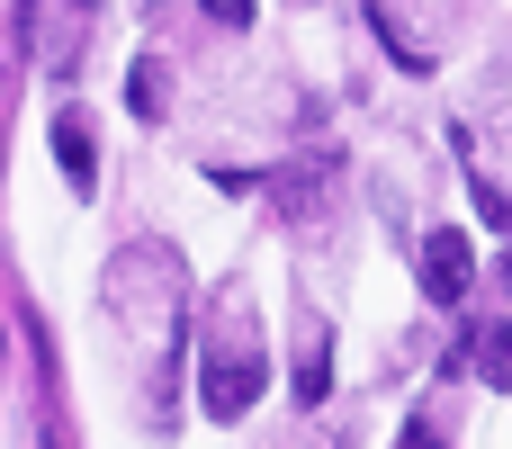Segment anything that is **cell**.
Listing matches in <instances>:
<instances>
[{
    "instance_id": "277c9868",
    "label": "cell",
    "mask_w": 512,
    "mask_h": 449,
    "mask_svg": "<svg viewBox=\"0 0 512 449\" xmlns=\"http://www.w3.org/2000/svg\"><path fill=\"white\" fill-rule=\"evenodd\" d=\"M207 9H216L225 27H243V18H252V0H207Z\"/></svg>"
},
{
    "instance_id": "3957f363",
    "label": "cell",
    "mask_w": 512,
    "mask_h": 449,
    "mask_svg": "<svg viewBox=\"0 0 512 449\" xmlns=\"http://www.w3.org/2000/svg\"><path fill=\"white\" fill-rule=\"evenodd\" d=\"M486 378L512 387V333H486Z\"/></svg>"
},
{
    "instance_id": "6da1fadb",
    "label": "cell",
    "mask_w": 512,
    "mask_h": 449,
    "mask_svg": "<svg viewBox=\"0 0 512 449\" xmlns=\"http://www.w3.org/2000/svg\"><path fill=\"white\" fill-rule=\"evenodd\" d=\"M423 279H432V297H459V288H468V243H459L450 225L423 243Z\"/></svg>"
},
{
    "instance_id": "7a4b0ae2",
    "label": "cell",
    "mask_w": 512,
    "mask_h": 449,
    "mask_svg": "<svg viewBox=\"0 0 512 449\" xmlns=\"http://www.w3.org/2000/svg\"><path fill=\"white\" fill-rule=\"evenodd\" d=\"M54 144H63V171H72V189H90V126H81V117H63V126H54Z\"/></svg>"
}]
</instances>
